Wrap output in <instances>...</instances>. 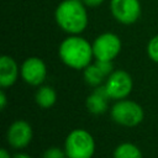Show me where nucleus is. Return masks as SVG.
Returning a JSON list of instances; mask_svg holds the SVG:
<instances>
[{"label":"nucleus","instance_id":"nucleus-11","mask_svg":"<svg viewBox=\"0 0 158 158\" xmlns=\"http://www.w3.org/2000/svg\"><path fill=\"white\" fill-rule=\"evenodd\" d=\"M110 95L106 90V86H98L91 95L86 99V107L93 114H104L107 109V100Z\"/></svg>","mask_w":158,"mask_h":158},{"label":"nucleus","instance_id":"nucleus-4","mask_svg":"<svg viewBox=\"0 0 158 158\" xmlns=\"http://www.w3.org/2000/svg\"><path fill=\"white\" fill-rule=\"evenodd\" d=\"M111 116L115 122L122 126H136L143 120V110L142 107L130 100H121L116 102L111 109Z\"/></svg>","mask_w":158,"mask_h":158},{"label":"nucleus","instance_id":"nucleus-6","mask_svg":"<svg viewBox=\"0 0 158 158\" xmlns=\"http://www.w3.org/2000/svg\"><path fill=\"white\" fill-rule=\"evenodd\" d=\"M110 9L114 17L123 25L136 22L141 15V4L138 0H111Z\"/></svg>","mask_w":158,"mask_h":158},{"label":"nucleus","instance_id":"nucleus-12","mask_svg":"<svg viewBox=\"0 0 158 158\" xmlns=\"http://www.w3.org/2000/svg\"><path fill=\"white\" fill-rule=\"evenodd\" d=\"M56 100H57V94L54 89L51 86H42L36 93V102L43 109H48L53 106Z\"/></svg>","mask_w":158,"mask_h":158},{"label":"nucleus","instance_id":"nucleus-20","mask_svg":"<svg viewBox=\"0 0 158 158\" xmlns=\"http://www.w3.org/2000/svg\"><path fill=\"white\" fill-rule=\"evenodd\" d=\"M0 158H10V154H9V152L5 148L0 149Z\"/></svg>","mask_w":158,"mask_h":158},{"label":"nucleus","instance_id":"nucleus-9","mask_svg":"<svg viewBox=\"0 0 158 158\" xmlns=\"http://www.w3.org/2000/svg\"><path fill=\"white\" fill-rule=\"evenodd\" d=\"M32 138V128L31 126L22 120L15 121L7 130V142L14 148H23L26 147Z\"/></svg>","mask_w":158,"mask_h":158},{"label":"nucleus","instance_id":"nucleus-2","mask_svg":"<svg viewBox=\"0 0 158 158\" xmlns=\"http://www.w3.org/2000/svg\"><path fill=\"white\" fill-rule=\"evenodd\" d=\"M93 56V44H90L85 38L75 35L67 37L59 46L60 59L68 67L74 69H84L88 67Z\"/></svg>","mask_w":158,"mask_h":158},{"label":"nucleus","instance_id":"nucleus-14","mask_svg":"<svg viewBox=\"0 0 158 158\" xmlns=\"http://www.w3.org/2000/svg\"><path fill=\"white\" fill-rule=\"evenodd\" d=\"M114 158H142V153L133 143H122L116 147Z\"/></svg>","mask_w":158,"mask_h":158},{"label":"nucleus","instance_id":"nucleus-8","mask_svg":"<svg viewBox=\"0 0 158 158\" xmlns=\"http://www.w3.org/2000/svg\"><path fill=\"white\" fill-rule=\"evenodd\" d=\"M46 75L47 69L42 59L37 57H30L22 63L21 77L26 83L31 85H40L46 79Z\"/></svg>","mask_w":158,"mask_h":158},{"label":"nucleus","instance_id":"nucleus-13","mask_svg":"<svg viewBox=\"0 0 158 158\" xmlns=\"http://www.w3.org/2000/svg\"><path fill=\"white\" fill-rule=\"evenodd\" d=\"M106 75L101 72V69L96 64H89L84 68V79L91 86H98L101 84Z\"/></svg>","mask_w":158,"mask_h":158},{"label":"nucleus","instance_id":"nucleus-21","mask_svg":"<svg viewBox=\"0 0 158 158\" xmlns=\"http://www.w3.org/2000/svg\"><path fill=\"white\" fill-rule=\"evenodd\" d=\"M14 158H31V157L26 153H19V154H15Z\"/></svg>","mask_w":158,"mask_h":158},{"label":"nucleus","instance_id":"nucleus-15","mask_svg":"<svg viewBox=\"0 0 158 158\" xmlns=\"http://www.w3.org/2000/svg\"><path fill=\"white\" fill-rule=\"evenodd\" d=\"M147 53H148L149 58H151L153 62H157V63H158V35L154 36V37L148 42Z\"/></svg>","mask_w":158,"mask_h":158},{"label":"nucleus","instance_id":"nucleus-16","mask_svg":"<svg viewBox=\"0 0 158 158\" xmlns=\"http://www.w3.org/2000/svg\"><path fill=\"white\" fill-rule=\"evenodd\" d=\"M65 157H67L65 152H63L62 149H59L57 147L48 148L43 154V158H65Z\"/></svg>","mask_w":158,"mask_h":158},{"label":"nucleus","instance_id":"nucleus-18","mask_svg":"<svg viewBox=\"0 0 158 158\" xmlns=\"http://www.w3.org/2000/svg\"><path fill=\"white\" fill-rule=\"evenodd\" d=\"M85 6L88 7H96L104 2V0H81Z\"/></svg>","mask_w":158,"mask_h":158},{"label":"nucleus","instance_id":"nucleus-10","mask_svg":"<svg viewBox=\"0 0 158 158\" xmlns=\"http://www.w3.org/2000/svg\"><path fill=\"white\" fill-rule=\"evenodd\" d=\"M19 75V69L16 62L9 57L2 56L0 58V85L2 88L12 85Z\"/></svg>","mask_w":158,"mask_h":158},{"label":"nucleus","instance_id":"nucleus-19","mask_svg":"<svg viewBox=\"0 0 158 158\" xmlns=\"http://www.w3.org/2000/svg\"><path fill=\"white\" fill-rule=\"evenodd\" d=\"M0 106H1V110H4L6 107V95H5L4 90L0 91Z\"/></svg>","mask_w":158,"mask_h":158},{"label":"nucleus","instance_id":"nucleus-7","mask_svg":"<svg viewBox=\"0 0 158 158\" xmlns=\"http://www.w3.org/2000/svg\"><path fill=\"white\" fill-rule=\"evenodd\" d=\"M105 86L110 98L123 99L132 90L131 75L125 70H115L109 75Z\"/></svg>","mask_w":158,"mask_h":158},{"label":"nucleus","instance_id":"nucleus-1","mask_svg":"<svg viewBox=\"0 0 158 158\" xmlns=\"http://www.w3.org/2000/svg\"><path fill=\"white\" fill-rule=\"evenodd\" d=\"M56 22L58 26L72 35L83 32L88 25L86 6L81 0H64L54 12Z\"/></svg>","mask_w":158,"mask_h":158},{"label":"nucleus","instance_id":"nucleus-3","mask_svg":"<svg viewBox=\"0 0 158 158\" xmlns=\"http://www.w3.org/2000/svg\"><path fill=\"white\" fill-rule=\"evenodd\" d=\"M95 151L93 136L81 128L72 131L64 143V152L68 158H91Z\"/></svg>","mask_w":158,"mask_h":158},{"label":"nucleus","instance_id":"nucleus-5","mask_svg":"<svg viewBox=\"0 0 158 158\" xmlns=\"http://www.w3.org/2000/svg\"><path fill=\"white\" fill-rule=\"evenodd\" d=\"M121 51L120 38L111 32H105L95 38L93 43L94 57L99 60H112Z\"/></svg>","mask_w":158,"mask_h":158},{"label":"nucleus","instance_id":"nucleus-17","mask_svg":"<svg viewBox=\"0 0 158 158\" xmlns=\"http://www.w3.org/2000/svg\"><path fill=\"white\" fill-rule=\"evenodd\" d=\"M95 64L101 69V72H102L105 75H109V74L112 73L114 65H112L111 60H99V59H96Z\"/></svg>","mask_w":158,"mask_h":158}]
</instances>
